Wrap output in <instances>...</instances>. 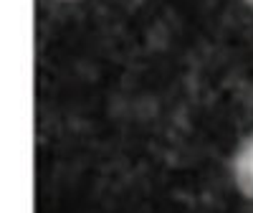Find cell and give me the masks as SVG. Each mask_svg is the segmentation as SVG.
Segmentation results:
<instances>
[{"instance_id":"obj_1","label":"cell","mask_w":253,"mask_h":213,"mask_svg":"<svg viewBox=\"0 0 253 213\" xmlns=\"http://www.w3.org/2000/svg\"><path fill=\"white\" fill-rule=\"evenodd\" d=\"M230 167H233V180L236 188L241 190V196L253 201V132L238 145Z\"/></svg>"},{"instance_id":"obj_2","label":"cell","mask_w":253,"mask_h":213,"mask_svg":"<svg viewBox=\"0 0 253 213\" xmlns=\"http://www.w3.org/2000/svg\"><path fill=\"white\" fill-rule=\"evenodd\" d=\"M246 3H248V5H251V8H253V0H246Z\"/></svg>"}]
</instances>
